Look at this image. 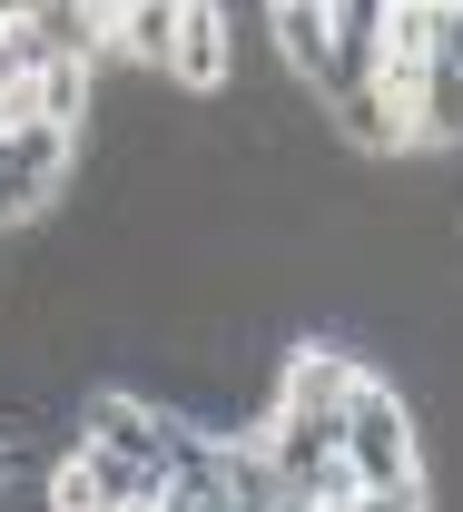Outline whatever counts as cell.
Here are the masks:
<instances>
[{"label":"cell","instance_id":"6da1fadb","mask_svg":"<svg viewBox=\"0 0 463 512\" xmlns=\"http://www.w3.org/2000/svg\"><path fill=\"white\" fill-rule=\"evenodd\" d=\"M345 463H355V493H375V483H424V444H414V404H404L385 375L355 384V404H345Z\"/></svg>","mask_w":463,"mask_h":512},{"label":"cell","instance_id":"7a4b0ae2","mask_svg":"<svg viewBox=\"0 0 463 512\" xmlns=\"http://www.w3.org/2000/svg\"><path fill=\"white\" fill-rule=\"evenodd\" d=\"M69 128H50V119H20V128H0V237H20L50 197H60V178H69Z\"/></svg>","mask_w":463,"mask_h":512},{"label":"cell","instance_id":"3957f363","mask_svg":"<svg viewBox=\"0 0 463 512\" xmlns=\"http://www.w3.org/2000/svg\"><path fill=\"white\" fill-rule=\"evenodd\" d=\"M355 384H365V365H355L345 345H296V355H286V384H276V414H306V424H335V434H345Z\"/></svg>","mask_w":463,"mask_h":512},{"label":"cell","instance_id":"277c9868","mask_svg":"<svg viewBox=\"0 0 463 512\" xmlns=\"http://www.w3.org/2000/svg\"><path fill=\"white\" fill-rule=\"evenodd\" d=\"M79 444L129 453V463H158V473H168V414H158L148 394H89V404H79Z\"/></svg>","mask_w":463,"mask_h":512},{"label":"cell","instance_id":"5b68a950","mask_svg":"<svg viewBox=\"0 0 463 512\" xmlns=\"http://www.w3.org/2000/svg\"><path fill=\"white\" fill-rule=\"evenodd\" d=\"M168 79H178V89H217V79H227V10H217V0H178Z\"/></svg>","mask_w":463,"mask_h":512},{"label":"cell","instance_id":"8992f818","mask_svg":"<svg viewBox=\"0 0 463 512\" xmlns=\"http://www.w3.org/2000/svg\"><path fill=\"white\" fill-rule=\"evenodd\" d=\"M266 10H276V50L296 60V79L326 89V69H335V10H326V0H266Z\"/></svg>","mask_w":463,"mask_h":512},{"label":"cell","instance_id":"52a82bcc","mask_svg":"<svg viewBox=\"0 0 463 512\" xmlns=\"http://www.w3.org/2000/svg\"><path fill=\"white\" fill-rule=\"evenodd\" d=\"M414 148H463V60H424V99H414Z\"/></svg>","mask_w":463,"mask_h":512},{"label":"cell","instance_id":"ba28073f","mask_svg":"<svg viewBox=\"0 0 463 512\" xmlns=\"http://www.w3.org/2000/svg\"><path fill=\"white\" fill-rule=\"evenodd\" d=\"M50 512H109V473H99V453L69 444L60 473H50Z\"/></svg>","mask_w":463,"mask_h":512},{"label":"cell","instance_id":"9c48e42d","mask_svg":"<svg viewBox=\"0 0 463 512\" xmlns=\"http://www.w3.org/2000/svg\"><path fill=\"white\" fill-rule=\"evenodd\" d=\"M0 473H10V444H0Z\"/></svg>","mask_w":463,"mask_h":512}]
</instances>
